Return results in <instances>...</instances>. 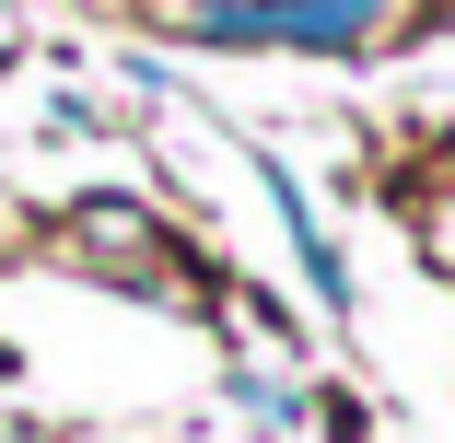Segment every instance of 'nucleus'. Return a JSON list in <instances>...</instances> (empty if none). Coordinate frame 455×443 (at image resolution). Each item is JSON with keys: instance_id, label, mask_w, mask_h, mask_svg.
<instances>
[{"instance_id": "1", "label": "nucleus", "mask_w": 455, "mask_h": 443, "mask_svg": "<svg viewBox=\"0 0 455 443\" xmlns=\"http://www.w3.org/2000/svg\"><path fill=\"white\" fill-rule=\"evenodd\" d=\"M374 12L386 0H211L188 36L199 47H315V59H350L374 36Z\"/></svg>"}, {"instance_id": "2", "label": "nucleus", "mask_w": 455, "mask_h": 443, "mask_svg": "<svg viewBox=\"0 0 455 443\" xmlns=\"http://www.w3.org/2000/svg\"><path fill=\"white\" fill-rule=\"evenodd\" d=\"M70 233H82V257H106V269L152 281V222H140L129 199H82V210H70Z\"/></svg>"}, {"instance_id": "3", "label": "nucleus", "mask_w": 455, "mask_h": 443, "mask_svg": "<svg viewBox=\"0 0 455 443\" xmlns=\"http://www.w3.org/2000/svg\"><path fill=\"white\" fill-rule=\"evenodd\" d=\"M268 199H281V222H292V245H304V281H315L327 304H350V269H339V245L315 233V210H304V187H292L281 163H268Z\"/></svg>"}]
</instances>
